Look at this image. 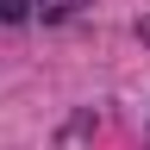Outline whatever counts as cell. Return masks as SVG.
<instances>
[{"mask_svg":"<svg viewBox=\"0 0 150 150\" xmlns=\"http://www.w3.org/2000/svg\"><path fill=\"white\" fill-rule=\"evenodd\" d=\"M25 13H31V0H0V25H19Z\"/></svg>","mask_w":150,"mask_h":150,"instance_id":"obj_1","label":"cell"}]
</instances>
